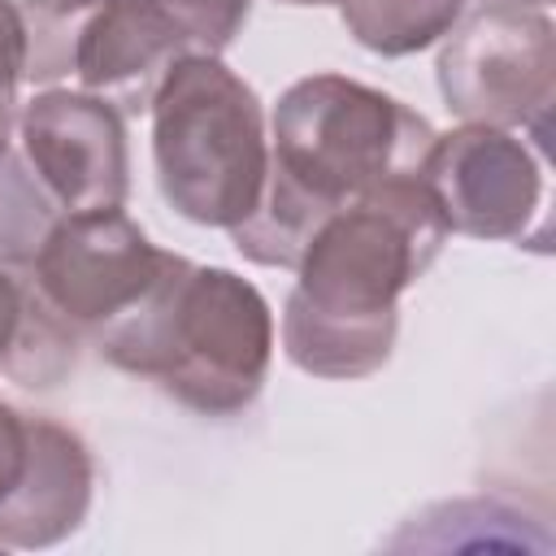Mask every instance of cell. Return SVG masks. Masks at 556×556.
Here are the masks:
<instances>
[{"mask_svg": "<svg viewBox=\"0 0 556 556\" xmlns=\"http://www.w3.org/2000/svg\"><path fill=\"white\" fill-rule=\"evenodd\" d=\"M447 222L417 174H395L317 222L282 308V352L295 369L356 382L391 361L400 295L434 265Z\"/></svg>", "mask_w": 556, "mask_h": 556, "instance_id": "obj_1", "label": "cell"}, {"mask_svg": "<svg viewBox=\"0 0 556 556\" xmlns=\"http://www.w3.org/2000/svg\"><path fill=\"white\" fill-rule=\"evenodd\" d=\"M434 126L404 100L348 74H308L291 83L269 122V174L256 208L230 230L239 256L269 269H295L326 213L382 178L417 174Z\"/></svg>", "mask_w": 556, "mask_h": 556, "instance_id": "obj_2", "label": "cell"}, {"mask_svg": "<svg viewBox=\"0 0 556 556\" xmlns=\"http://www.w3.org/2000/svg\"><path fill=\"white\" fill-rule=\"evenodd\" d=\"M96 348L109 365L152 378L182 408L235 417L265 387L274 313L235 269L174 256L135 308L96 330Z\"/></svg>", "mask_w": 556, "mask_h": 556, "instance_id": "obj_3", "label": "cell"}, {"mask_svg": "<svg viewBox=\"0 0 556 556\" xmlns=\"http://www.w3.org/2000/svg\"><path fill=\"white\" fill-rule=\"evenodd\" d=\"M148 113L165 204L195 226L235 230L256 208L269 174L256 91L217 52H182L156 83Z\"/></svg>", "mask_w": 556, "mask_h": 556, "instance_id": "obj_4", "label": "cell"}, {"mask_svg": "<svg viewBox=\"0 0 556 556\" xmlns=\"http://www.w3.org/2000/svg\"><path fill=\"white\" fill-rule=\"evenodd\" d=\"M17 13L26 83L91 91L117 109H148L165 70L191 52L161 0H17Z\"/></svg>", "mask_w": 556, "mask_h": 556, "instance_id": "obj_5", "label": "cell"}, {"mask_svg": "<svg viewBox=\"0 0 556 556\" xmlns=\"http://www.w3.org/2000/svg\"><path fill=\"white\" fill-rule=\"evenodd\" d=\"M439 96L460 122L547 135L556 100V26L547 9H473L439 48Z\"/></svg>", "mask_w": 556, "mask_h": 556, "instance_id": "obj_6", "label": "cell"}, {"mask_svg": "<svg viewBox=\"0 0 556 556\" xmlns=\"http://www.w3.org/2000/svg\"><path fill=\"white\" fill-rule=\"evenodd\" d=\"M169 261L174 252L156 248L122 208L61 213L30 261V287L65 326L100 330L135 308Z\"/></svg>", "mask_w": 556, "mask_h": 556, "instance_id": "obj_7", "label": "cell"}, {"mask_svg": "<svg viewBox=\"0 0 556 556\" xmlns=\"http://www.w3.org/2000/svg\"><path fill=\"white\" fill-rule=\"evenodd\" d=\"M543 156L517 130L478 122L434 135L417 165V178L430 187L452 235L517 243H526L530 230L543 239Z\"/></svg>", "mask_w": 556, "mask_h": 556, "instance_id": "obj_8", "label": "cell"}, {"mask_svg": "<svg viewBox=\"0 0 556 556\" xmlns=\"http://www.w3.org/2000/svg\"><path fill=\"white\" fill-rule=\"evenodd\" d=\"M17 139L22 156L61 204V213L126 204L130 152L126 117L113 100L74 87H43L22 104Z\"/></svg>", "mask_w": 556, "mask_h": 556, "instance_id": "obj_9", "label": "cell"}, {"mask_svg": "<svg viewBox=\"0 0 556 556\" xmlns=\"http://www.w3.org/2000/svg\"><path fill=\"white\" fill-rule=\"evenodd\" d=\"M96 465L78 430L52 417H26V465L0 500V547H56L91 513Z\"/></svg>", "mask_w": 556, "mask_h": 556, "instance_id": "obj_10", "label": "cell"}, {"mask_svg": "<svg viewBox=\"0 0 556 556\" xmlns=\"http://www.w3.org/2000/svg\"><path fill=\"white\" fill-rule=\"evenodd\" d=\"M391 552H547L552 534L543 530V521L526 517L521 508L504 504V500H443L421 508L417 517L404 521L400 534L387 539Z\"/></svg>", "mask_w": 556, "mask_h": 556, "instance_id": "obj_11", "label": "cell"}, {"mask_svg": "<svg viewBox=\"0 0 556 556\" xmlns=\"http://www.w3.org/2000/svg\"><path fill=\"white\" fill-rule=\"evenodd\" d=\"M469 0H343L339 17L348 35L374 56H413L439 43Z\"/></svg>", "mask_w": 556, "mask_h": 556, "instance_id": "obj_12", "label": "cell"}, {"mask_svg": "<svg viewBox=\"0 0 556 556\" xmlns=\"http://www.w3.org/2000/svg\"><path fill=\"white\" fill-rule=\"evenodd\" d=\"M56 217H61V204L35 178L30 161L4 148L0 152V265L30 269Z\"/></svg>", "mask_w": 556, "mask_h": 556, "instance_id": "obj_13", "label": "cell"}, {"mask_svg": "<svg viewBox=\"0 0 556 556\" xmlns=\"http://www.w3.org/2000/svg\"><path fill=\"white\" fill-rule=\"evenodd\" d=\"M161 9L182 26L187 43L200 52H222L243 30L252 0H161Z\"/></svg>", "mask_w": 556, "mask_h": 556, "instance_id": "obj_14", "label": "cell"}, {"mask_svg": "<svg viewBox=\"0 0 556 556\" xmlns=\"http://www.w3.org/2000/svg\"><path fill=\"white\" fill-rule=\"evenodd\" d=\"M26 65V30L13 0H0V152L17 126V83Z\"/></svg>", "mask_w": 556, "mask_h": 556, "instance_id": "obj_15", "label": "cell"}, {"mask_svg": "<svg viewBox=\"0 0 556 556\" xmlns=\"http://www.w3.org/2000/svg\"><path fill=\"white\" fill-rule=\"evenodd\" d=\"M30 300H35V287L22 282L13 269L0 265V361L13 352L26 317H30Z\"/></svg>", "mask_w": 556, "mask_h": 556, "instance_id": "obj_16", "label": "cell"}, {"mask_svg": "<svg viewBox=\"0 0 556 556\" xmlns=\"http://www.w3.org/2000/svg\"><path fill=\"white\" fill-rule=\"evenodd\" d=\"M26 465V413L0 400V500L17 486Z\"/></svg>", "mask_w": 556, "mask_h": 556, "instance_id": "obj_17", "label": "cell"}, {"mask_svg": "<svg viewBox=\"0 0 556 556\" xmlns=\"http://www.w3.org/2000/svg\"><path fill=\"white\" fill-rule=\"evenodd\" d=\"M552 0H478V9H547Z\"/></svg>", "mask_w": 556, "mask_h": 556, "instance_id": "obj_18", "label": "cell"}, {"mask_svg": "<svg viewBox=\"0 0 556 556\" xmlns=\"http://www.w3.org/2000/svg\"><path fill=\"white\" fill-rule=\"evenodd\" d=\"M278 4H295V9H317V4H343V0H278Z\"/></svg>", "mask_w": 556, "mask_h": 556, "instance_id": "obj_19", "label": "cell"}]
</instances>
